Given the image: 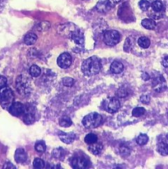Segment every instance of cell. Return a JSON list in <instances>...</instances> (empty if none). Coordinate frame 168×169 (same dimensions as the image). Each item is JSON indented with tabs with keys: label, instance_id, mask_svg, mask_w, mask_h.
<instances>
[{
	"label": "cell",
	"instance_id": "obj_16",
	"mask_svg": "<svg viewBox=\"0 0 168 169\" xmlns=\"http://www.w3.org/2000/svg\"><path fill=\"white\" fill-rule=\"evenodd\" d=\"M153 86H154V88H155V91L157 92H161L162 91V90H164L166 88V83L164 78H162V76L159 77V78L157 79V83L154 81Z\"/></svg>",
	"mask_w": 168,
	"mask_h": 169
},
{
	"label": "cell",
	"instance_id": "obj_33",
	"mask_svg": "<svg viewBox=\"0 0 168 169\" xmlns=\"http://www.w3.org/2000/svg\"><path fill=\"white\" fill-rule=\"evenodd\" d=\"M53 155L55 158H61L62 157H64V150L62 149V148L55 149L53 151Z\"/></svg>",
	"mask_w": 168,
	"mask_h": 169
},
{
	"label": "cell",
	"instance_id": "obj_32",
	"mask_svg": "<svg viewBox=\"0 0 168 169\" xmlns=\"http://www.w3.org/2000/svg\"><path fill=\"white\" fill-rule=\"evenodd\" d=\"M130 149H129L127 146H125V145H121V146L120 147V154H121L122 156H129V155L130 154Z\"/></svg>",
	"mask_w": 168,
	"mask_h": 169
},
{
	"label": "cell",
	"instance_id": "obj_17",
	"mask_svg": "<svg viewBox=\"0 0 168 169\" xmlns=\"http://www.w3.org/2000/svg\"><path fill=\"white\" fill-rule=\"evenodd\" d=\"M36 40H37V36L33 32H31V33L26 35L25 38H24V42L27 45H31L36 43Z\"/></svg>",
	"mask_w": 168,
	"mask_h": 169
},
{
	"label": "cell",
	"instance_id": "obj_27",
	"mask_svg": "<svg viewBox=\"0 0 168 169\" xmlns=\"http://www.w3.org/2000/svg\"><path fill=\"white\" fill-rule=\"evenodd\" d=\"M146 112V110L143 107H136L132 111V115L134 116V117H140V116H143Z\"/></svg>",
	"mask_w": 168,
	"mask_h": 169
},
{
	"label": "cell",
	"instance_id": "obj_24",
	"mask_svg": "<svg viewBox=\"0 0 168 169\" xmlns=\"http://www.w3.org/2000/svg\"><path fill=\"white\" fill-rule=\"evenodd\" d=\"M148 141V136L145 134H140L136 139V143L138 145H145Z\"/></svg>",
	"mask_w": 168,
	"mask_h": 169
},
{
	"label": "cell",
	"instance_id": "obj_8",
	"mask_svg": "<svg viewBox=\"0 0 168 169\" xmlns=\"http://www.w3.org/2000/svg\"><path fill=\"white\" fill-rule=\"evenodd\" d=\"M57 64L61 69H67L72 64V57L69 53L64 52L61 54L57 60Z\"/></svg>",
	"mask_w": 168,
	"mask_h": 169
},
{
	"label": "cell",
	"instance_id": "obj_38",
	"mask_svg": "<svg viewBox=\"0 0 168 169\" xmlns=\"http://www.w3.org/2000/svg\"><path fill=\"white\" fill-rule=\"evenodd\" d=\"M3 168L7 169V168H11V169H15L16 167L13 165V163H10V162H7L4 165H3Z\"/></svg>",
	"mask_w": 168,
	"mask_h": 169
},
{
	"label": "cell",
	"instance_id": "obj_2",
	"mask_svg": "<svg viewBox=\"0 0 168 169\" xmlns=\"http://www.w3.org/2000/svg\"><path fill=\"white\" fill-rule=\"evenodd\" d=\"M14 95L12 89L8 87L0 88V105L3 109L8 110L10 106L13 104Z\"/></svg>",
	"mask_w": 168,
	"mask_h": 169
},
{
	"label": "cell",
	"instance_id": "obj_39",
	"mask_svg": "<svg viewBox=\"0 0 168 169\" xmlns=\"http://www.w3.org/2000/svg\"><path fill=\"white\" fill-rule=\"evenodd\" d=\"M162 64L164 66V67H166V68H167L168 67V56H166L165 58L162 60Z\"/></svg>",
	"mask_w": 168,
	"mask_h": 169
},
{
	"label": "cell",
	"instance_id": "obj_31",
	"mask_svg": "<svg viewBox=\"0 0 168 169\" xmlns=\"http://www.w3.org/2000/svg\"><path fill=\"white\" fill-rule=\"evenodd\" d=\"M63 84L66 86V87H72L73 85L74 84V79L72 78H69V77H66V78H64L62 79Z\"/></svg>",
	"mask_w": 168,
	"mask_h": 169
},
{
	"label": "cell",
	"instance_id": "obj_34",
	"mask_svg": "<svg viewBox=\"0 0 168 169\" xmlns=\"http://www.w3.org/2000/svg\"><path fill=\"white\" fill-rule=\"evenodd\" d=\"M117 95L120 97H125L128 96V92L125 88H120L119 91L117 92Z\"/></svg>",
	"mask_w": 168,
	"mask_h": 169
},
{
	"label": "cell",
	"instance_id": "obj_36",
	"mask_svg": "<svg viewBox=\"0 0 168 169\" xmlns=\"http://www.w3.org/2000/svg\"><path fill=\"white\" fill-rule=\"evenodd\" d=\"M121 1L122 0H107V3H108L109 8H113V7H115L117 3L121 2Z\"/></svg>",
	"mask_w": 168,
	"mask_h": 169
},
{
	"label": "cell",
	"instance_id": "obj_29",
	"mask_svg": "<svg viewBox=\"0 0 168 169\" xmlns=\"http://www.w3.org/2000/svg\"><path fill=\"white\" fill-rule=\"evenodd\" d=\"M73 123H72L71 119L67 117V116H64V117H63L59 120V125L62 126V127H69Z\"/></svg>",
	"mask_w": 168,
	"mask_h": 169
},
{
	"label": "cell",
	"instance_id": "obj_20",
	"mask_svg": "<svg viewBox=\"0 0 168 169\" xmlns=\"http://www.w3.org/2000/svg\"><path fill=\"white\" fill-rule=\"evenodd\" d=\"M29 73L32 77L34 78H37L39 76L41 75V69L40 67H38L37 65H32L30 67L29 69Z\"/></svg>",
	"mask_w": 168,
	"mask_h": 169
},
{
	"label": "cell",
	"instance_id": "obj_19",
	"mask_svg": "<svg viewBox=\"0 0 168 169\" xmlns=\"http://www.w3.org/2000/svg\"><path fill=\"white\" fill-rule=\"evenodd\" d=\"M151 41L148 37L146 36H141V37L138 40V45H139L141 48L143 49H147L150 46Z\"/></svg>",
	"mask_w": 168,
	"mask_h": 169
},
{
	"label": "cell",
	"instance_id": "obj_35",
	"mask_svg": "<svg viewBox=\"0 0 168 169\" xmlns=\"http://www.w3.org/2000/svg\"><path fill=\"white\" fill-rule=\"evenodd\" d=\"M140 101L144 104H148L150 102V97L148 95H143L140 97Z\"/></svg>",
	"mask_w": 168,
	"mask_h": 169
},
{
	"label": "cell",
	"instance_id": "obj_40",
	"mask_svg": "<svg viewBox=\"0 0 168 169\" xmlns=\"http://www.w3.org/2000/svg\"><path fill=\"white\" fill-rule=\"evenodd\" d=\"M167 137H168V135H167Z\"/></svg>",
	"mask_w": 168,
	"mask_h": 169
},
{
	"label": "cell",
	"instance_id": "obj_6",
	"mask_svg": "<svg viewBox=\"0 0 168 169\" xmlns=\"http://www.w3.org/2000/svg\"><path fill=\"white\" fill-rule=\"evenodd\" d=\"M103 109L109 113L118 111L120 107V102L116 97H108L102 102Z\"/></svg>",
	"mask_w": 168,
	"mask_h": 169
},
{
	"label": "cell",
	"instance_id": "obj_26",
	"mask_svg": "<svg viewBox=\"0 0 168 169\" xmlns=\"http://www.w3.org/2000/svg\"><path fill=\"white\" fill-rule=\"evenodd\" d=\"M35 149L38 153H44L46 149L45 144L44 143L43 141H37L35 144Z\"/></svg>",
	"mask_w": 168,
	"mask_h": 169
},
{
	"label": "cell",
	"instance_id": "obj_9",
	"mask_svg": "<svg viewBox=\"0 0 168 169\" xmlns=\"http://www.w3.org/2000/svg\"><path fill=\"white\" fill-rule=\"evenodd\" d=\"M25 111V106L19 102H14L8 108V111L14 116H20L23 115Z\"/></svg>",
	"mask_w": 168,
	"mask_h": 169
},
{
	"label": "cell",
	"instance_id": "obj_1",
	"mask_svg": "<svg viewBox=\"0 0 168 169\" xmlns=\"http://www.w3.org/2000/svg\"><path fill=\"white\" fill-rule=\"evenodd\" d=\"M101 69V60L97 56H92L85 60L82 64L81 69L84 75L93 76L97 74Z\"/></svg>",
	"mask_w": 168,
	"mask_h": 169
},
{
	"label": "cell",
	"instance_id": "obj_30",
	"mask_svg": "<svg viewBox=\"0 0 168 169\" xmlns=\"http://www.w3.org/2000/svg\"><path fill=\"white\" fill-rule=\"evenodd\" d=\"M138 6L142 11H147L149 8L150 3L148 0H140L139 3H138Z\"/></svg>",
	"mask_w": 168,
	"mask_h": 169
},
{
	"label": "cell",
	"instance_id": "obj_7",
	"mask_svg": "<svg viewBox=\"0 0 168 169\" xmlns=\"http://www.w3.org/2000/svg\"><path fill=\"white\" fill-rule=\"evenodd\" d=\"M71 164L72 167L73 168H87L89 167V161L86 158L83 157H74L71 159Z\"/></svg>",
	"mask_w": 168,
	"mask_h": 169
},
{
	"label": "cell",
	"instance_id": "obj_3",
	"mask_svg": "<svg viewBox=\"0 0 168 169\" xmlns=\"http://www.w3.org/2000/svg\"><path fill=\"white\" fill-rule=\"evenodd\" d=\"M102 121V116L97 112H92L85 116L82 120V125L87 129L98 127Z\"/></svg>",
	"mask_w": 168,
	"mask_h": 169
},
{
	"label": "cell",
	"instance_id": "obj_25",
	"mask_svg": "<svg viewBox=\"0 0 168 169\" xmlns=\"http://www.w3.org/2000/svg\"><path fill=\"white\" fill-rule=\"evenodd\" d=\"M152 8L154 12H157V13H159L161 12L162 9H163V4L160 1V0H156L154 1L153 3H152Z\"/></svg>",
	"mask_w": 168,
	"mask_h": 169
},
{
	"label": "cell",
	"instance_id": "obj_5",
	"mask_svg": "<svg viewBox=\"0 0 168 169\" xmlns=\"http://www.w3.org/2000/svg\"><path fill=\"white\" fill-rule=\"evenodd\" d=\"M103 40L106 45L114 46L120 41V34L115 30H108L103 33Z\"/></svg>",
	"mask_w": 168,
	"mask_h": 169
},
{
	"label": "cell",
	"instance_id": "obj_18",
	"mask_svg": "<svg viewBox=\"0 0 168 169\" xmlns=\"http://www.w3.org/2000/svg\"><path fill=\"white\" fill-rule=\"evenodd\" d=\"M142 26L144 28L148 29V30H153L156 27V22L154 20L151 18H146L143 19L142 21Z\"/></svg>",
	"mask_w": 168,
	"mask_h": 169
},
{
	"label": "cell",
	"instance_id": "obj_28",
	"mask_svg": "<svg viewBox=\"0 0 168 169\" xmlns=\"http://www.w3.org/2000/svg\"><path fill=\"white\" fill-rule=\"evenodd\" d=\"M33 167H34L35 168H45V163L41 158H35L34 162H33Z\"/></svg>",
	"mask_w": 168,
	"mask_h": 169
},
{
	"label": "cell",
	"instance_id": "obj_12",
	"mask_svg": "<svg viewBox=\"0 0 168 169\" xmlns=\"http://www.w3.org/2000/svg\"><path fill=\"white\" fill-rule=\"evenodd\" d=\"M59 137L60 139V140L64 142V144H69L74 141L76 135H75L74 133H64V132H61L59 134Z\"/></svg>",
	"mask_w": 168,
	"mask_h": 169
},
{
	"label": "cell",
	"instance_id": "obj_4",
	"mask_svg": "<svg viewBox=\"0 0 168 169\" xmlns=\"http://www.w3.org/2000/svg\"><path fill=\"white\" fill-rule=\"evenodd\" d=\"M16 88L17 91L22 96H26L31 92V88L30 81L27 78L23 75H19L16 80Z\"/></svg>",
	"mask_w": 168,
	"mask_h": 169
},
{
	"label": "cell",
	"instance_id": "obj_37",
	"mask_svg": "<svg viewBox=\"0 0 168 169\" xmlns=\"http://www.w3.org/2000/svg\"><path fill=\"white\" fill-rule=\"evenodd\" d=\"M7 83H8L7 78L4 76L0 75V88H3V87L7 86Z\"/></svg>",
	"mask_w": 168,
	"mask_h": 169
},
{
	"label": "cell",
	"instance_id": "obj_21",
	"mask_svg": "<svg viewBox=\"0 0 168 169\" xmlns=\"http://www.w3.org/2000/svg\"><path fill=\"white\" fill-rule=\"evenodd\" d=\"M157 151L158 153L162 156H166L168 155V144L165 143H161L157 146Z\"/></svg>",
	"mask_w": 168,
	"mask_h": 169
},
{
	"label": "cell",
	"instance_id": "obj_13",
	"mask_svg": "<svg viewBox=\"0 0 168 169\" xmlns=\"http://www.w3.org/2000/svg\"><path fill=\"white\" fill-rule=\"evenodd\" d=\"M71 39L74 41L75 44L82 45L84 43V36L81 31H73L71 34Z\"/></svg>",
	"mask_w": 168,
	"mask_h": 169
},
{
	"label": "cell",
	"instance_id": "obj_14",
	"mask_svg": "<svg viewBox=\"0 0 168 169\" xmlns=\"http://www.w3.org/2000/svg\"><path fill=\"white\" fill-rule=\"evenodd\" d=\"M123 70H124V65L120 61L115 60V61L112 63L111 65H110V72L113 73V74H120V73L123 72Z\"/></svg>",
	"mask_w": 168,
	"mask_h": 169
},
{
	"label": "cell",
	"instance_id": "obj_11",
	"mask_svg": "<svg viewBox=\"0 0 168 169\" xmlns=\"http://www.w3.org/2000/svg\"><path fill=\"white\" fill-rule=\"evenodd\" d=\"M23 120L26 124L30 125L35 121V116H34V111L31 110V108H26L25 107V111L23 113Z\"/></svg>",
	"mask_w": 168,
	"mask_h": 169
},
{
	"label": "cell",
	"instance_id": "obj_10",
	"mask_svg": "<svg viewBox=\"0 0 168 169\" xmlns=\"http://www.w3.org/2000/svg\"><path fill=\"white\" fill-rule=\"evenodd\" d=\"M14 158H15L16 162L18 163H25L26 159H27V154L23 149L19 148L15 151V154H14Z\"/></svg>",
	"mask_w": 168,
	"mask_h": 169
},
{
	"label": "cell",
	"instance_id": "obj_23",
	"mask_svg": "<svg viewBox=\"0 0 168 169\" xmlns=\"http://www.w3.org/2000/svg\"><path fill=\"white\" fill-rule=\"evenodd\" d=\"M97 135L93 134V133H90V134H87L86 135V137L84 139V140L85 142L87 143V144H94V143H96L97 142Z\"/></svg>",
	"mask_w": 168,
	"mask_h": 169
},
{
	"label": "cell",
	"instance_id": "obj_22",
	"mask_svg": "<svg viewBox=\"0 0 168 169\" xmlns=\"http://www.w3.org/2000/svg\"><path fill=\"white\" fill-rule=\"evenodd\" d=\"M97 8L98 11L101 13H104L106 10L110 8L109 6H108V3H107V0H100L99 3H97Z\"/></svg>",
	"mask_w": 168,
	"mask_h": 169
},
{
	"label": "cell",
	"instance_id": "obj_15",
	"mask_svg": "<svg viewBox=\"0 0 168 169\" xmlns=\"http://www.w3.org/2000/svg\"><path fill=\"white\" fill-rule=\"evenodd\" d=\"M103 149V146L101 144L99 143H94V144H90L89 146V151H90L92 154H93L94 155H98L101 153V151Z\"/></svg>",
	"mask_w": 168,
	"mask_h": 169
}]
</instances>
